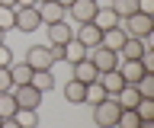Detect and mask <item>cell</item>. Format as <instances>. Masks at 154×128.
<instances>
[{"mask_svg":"<svg viewBox=\"0 0 154 128\" xmlns=\"http://www.w3.org/2000/svg\"><path fill=\"white\" fill-rule=\"evenodd\" d=\"M119 112H122V106L116 103V96L100 99V103H93V125L96 128H116Z\"/></svg>","mask_w":154,"mask_h":128,"instance_id":"cell-1","label":"cell"},{"mask_svg":"<svg viewBox=\"0 0 154 128\" xmlns=\"http://www.w3.org/2000/svg\"><path fill=\"white\" fill-rule=\"evenodd\" d=\"M119 26H122L125 35H132V39H148V35H154V16H148V13H132V16L119 19Z\"/></svg>","mask_w":154,"mask_h":128,"instance_id":"cell-2","label":"cell"},{"mask_svg":"<svg viewBox=\"0 0 154 128\" xmlns=\"http://www.w3.org/2000/svg\"><path fill=\"white\" fill-rule=\"evenodd\" d=\"M87 58H90V64H93L100 74H103V70H116V67H119V55H116L112 48H106V45H93V48L87 51Z\"/></svg>","mask_w":154,"mask_h":128,"instance_id":"cell-3","label":"cell"},{"mask_svg":"<svg viewBox=\"0 0 154 128\" xmlns=\"http://www.w3.org/2000/svg\"><path fill=\"white\" fill-rule=\"evenodd\" d=\"M38 26H42L38 7H16V22H13V29H19V32H35Z\"/></svg>","mask_w":154,"mask_h":128,"instance_id":"cell-4","label":"cell"},{"mask_svg":"<svg viewBox=\"0 0 154 128\" xmlns=\"http://www.w3.org/2000/svg\"><path fill=\"white\" fill-rule=\"evenodd\" d=\"M10 93H13V99H16V106H19V109H38V103H42V96H45V93H38L32 83L13 87Z\"/></svg>","mask_w":154,"mask_h":128,"instance_id":"cell-5","label":"cell"},{"mask_svg":"<svg viewBox=\"0 0 154 128\" xmlns=\"http://www.w3.org/2000/svg\"><path fill=\"white\" fill-rule=\"evenodd\" d=\"M100 3H93V0H74L71 3V10H67V22H74V26H80V22H90L93 19V13Z\"/></svg>","mask_w":154,"mask_h":128,"instance_id":"cell-6","label":"cell"},{"mask_svg":"<svg viewBox=\"0 0 154 128\" xmlns=\"http://www.w3.org/2000/svg\"><path fill=\"white\" fill-rule=\"evenodd\" d=\"M32 70H51L55 64H51V58H48V45H32V48H26V58H23Z\"/></svg>","mask_w":154,"mask_h":128,"instance_id":"cell-7","label":"cell"},{"mask_svg":"<svg viewBox=\"0 0 154 128\" xmlns=\"http://www.w3.org/2000/svg\"><path fill=\"white\" fill-rule=\"evenodd\" d=\"M45 29H48V45H67V42L74 39V22H67V19L51 22Z\"/></svg>","mask_w":154,"mask_h":128,"instance_id":"cell-8","label":"cell"},{"mask_svg":"<svg viewBox=\"0 0 154 128\" xmlns=\"http://www.w3.org/2000/svg\"><path fill=\"white\" fill-rule=\"evenodd\" d=\"M96 83L103 87L106 96H116V93L125 87V80H122V74H119V67H116V70H103V74H96Z\"/></svg>","mask_w":154,"mask_h":128,"instance_id":"cell-9","label":"cell"},{"mask_svg":"<svg viewBox=\"0 0 154 128\" xmlns=\"http://www.w3.org/2000/svg\"><path fill=\"white\" fill-rule=\"evenodd\" d=\"M74 39L84 45V48H93V45H100V39H103V32L96 29L93 22H80V26H74Z\"/></svg>","mask_w":154,"mask_h":128,"instance_id":"cell-10","label":"cell"},{"mask_svg":"<svg viewBox=\"0 0 154 128\" xmlns=\"http://www.w3.org/2000/svg\"><path fill=\"white\" fill-rule=\"evenodd\" d=\"M38 16H42V26H51V22L67 19V10L58 7L55 0H45V3H38Z\"/></svg>","mask_w":154,"mask_h":128,"instance_id":"cell-11","label":"cell"},{"mask_svg":"<svg viewBox=\"0 0 154 128\" xmlns=\"http://www.w3.org/2000/svg\"><path fill=\"white\" fill-rule=\"evenodd\" d=\"M90 22H93V26H96L100 32H106V29H112V26H119V16L112 13V7H109V3H106V7L100 3V7H96V13H93V19H90Z\"/></svg>","mask_w":154,"mask_h":128,"instance_id":"cell-12","label":"cell"},{"mask_svg":"<svg viewBox=\"0 0 154 128\" xmlns=\"http://www.w3.org/2000/svg\"><path fill=\"white\" fill-rule=\"evenodd\" d=\"M64 99L71 103V106H80V103H87V83H80V80H67L64 83Z\"/></svg>","mask_w":154,"mask_h":128,"instance_id":"cell-13","label":"cell"},{"mask_svg":"<svg viewBox=\"0 0 154 128\" xmlns=\"http://www.w3.org/2000/svg\"><path fill=\"white\" fill-rule=\"evenodd\" d=\"M125 39H128V35H125L122 26H112V29H106V32H103L100 45H106V48H112L116 55H119V48H122V42H125Z\"/></svg>","mask_w":154,"mask_h":128,"instance_id":"cell-14","label":"cell"},{"mask_svg":"<svg viewBox=\"0 0 154 128\" xmlns=\"http://www.w3.org/2000/svg\"><path fill=\"white\" fill-rule=\"evenodd\" d=\"M138 99H141V93H138L135 83H125V87L116 93V103H119L122 109H135V106H138Z\"/></svg>","mask_w":154,"mask_h":128,"instance_id":"cell-15","label":"cell"},{"mask_svg":"<svg viewBox=\"0 0 154 128\" xmlns=\"http://www.w3.org/2000/svg\"><path fill=\"white\" fill-rule=\"evenodd\" d=\"M10 80H13V87H23L32 80V67H29L26 61H13L10 64Z\"/></svg>","mask_w":154,"mask_h":128,"instance_id":"cell-16","label":"cell"},{"mask_svg":"<svg viewBox=\"0 0 154 128\" xmlns=\"http://www.w3.org/2000/svg\"><path fill=\"white\" fill-rule=\"evenodd\" d=\"M71 67H74V80H80V83H93V80H96V74H100V70L90 64V58L77 61V64H71Z\"/></svg>","mask_w":154,"mask_h":128,"instance_id":"cell-17","label":"cell"},{"mask_svg":"<svg viewBox=\"0 0 154 128\" xmlns=\"http://www.w3.org/2000/svg\"><path fill=\"white\" fill-rule=\"evenodd\" d=\"M119 74H122L125 83H138V77L144 74L141 61H119Z\"/></svg>","mask_w":154,"mask_h":128,"instance_id":"cell-18","label":"cell"},{"mask_svg":"<svg viewBox=\"0 0 154 128\" xmlns=\"http://www.w3.org/2000/svg\"><path fill=\"white\" fill-rule=\"evenodd\" d=\"M38 93H48V90H55V77H51V70H32V80H29Z\"/></svg>","mask_w":154,"mask_h":128,"instance_id":"cell-19","label":"cell"},{"mask_svg":"<svg viewBox=\"0 0 154 128\" xmlns=\"http://www.w3.org/2000/svg\"><path fill=\"white\" fill-rule=\"evenodd\" d=\"M87 51H90V48H84L77 39H71V42L64 45V61H67V64H77V61L87 58Z\"/></svg>","mask_w":154,"mask_h":128,"instance_id":"cell-20","label":"cell"},{"mask_svg":"<svg viewBox=\"0 0 154 128\" xmlns=\"http://www.w3.org/2000/svg\"><path fill=\"white\" fill-rule=\"evenodd\" d=\"M16 125L19 128H38V112L35 109H16Z\"/></svg>","mask_w":154,"mask_h":128,"instance_id":"cell-21","label":"cell"},{"mask_svg":"<svg viewBox=\"0 0 154 128\" xmlns=\"http://www.w3.org/2000/svg\"><path fill=\"white\" fill-rule=\"evenodd\" d=\"M109 7H112V13L119 16V19H125V16L138 13V0H112Z\"/></svg>","mask_w":154,"mask_h":128,"instance_id":"cell-22","label":"cell"},{"mask_svg":"<svg viewBox=\"0 0 154 128\" xmlns=\"http://www.w3.org/2000/svg\"><path fill=\"white\" fill-rule=\"evenodd\" d=\"M116 128H141L138 112H135V109H122V112H119V118H116Z\"/></svg>","mask_w":154,"mask_h":128,"instance_id":"cell-23","label":"cell"},{"mask_svg":"<svg viewBox=\"0 0 154 128\" xmlns=\"http://www.w3.org/2000/svg\"><path fill=\"white\" fill-rule=\"evenodd\" d=\"M135 112H138L141 122H151V118H154V96H141L138 106H135Z\"/></svg>","mask_w":154,"mask_h":128,"instance_id":"cell-24","label":"cell"},{"mask_svg":"<svg viewBox=\"0 0 154 128\" xmlns=\"http://www.w3.org/2000/svg\"><path fill=\"white\" fill-rule=\"evenodd\" d=\"M16 99H13V93H0V118H13L16 115Z\"/></svg>","mask_w":154,"mask_h":128,"instance_id":"cell-25","label":"cell"},{"mask_svg":"<svg viewBox=\"0 0 154 128\" xmlns=\"http://www.w3.org/2000/svg\"><path fill=\"white\" fill-rule=\"evenodd\" d=\"M13 22H16V7H0V29L10 32Z\"/></svg>","mask_w":154,"mask_h":128,"instance_id":"cell-26","label":"cell"},{"mask_svg":"<svg viewBox=\"0 0 154 128\" xmlns=\"http://www.w3.org/2000/svg\"><path fill=\"white\" fill-rule=\"evenodd\" d=\"M100 99H106V93H103V87H100V83H87V103H90V106H93V103H100Z\"/></svg>","mask_w":154,"mask_h":128,"instance_id":"cell-27","label":"cell"},{"mask_svg":"<svg viewBox=\"0 0 154 128\" xmlns=\"http://www.w3.org/2000/svg\"><path fill=\"white\" fill-rule=\"evenodd\" d=\"M13 48H10L7 42H0V67H10V64H13Z\"/></svg>","mask_w":154,"mask_h":128,"instance_id":"cell-28","label":"cell"},{"mask_svg":"<svg viewBox=\"0 0 154 128\" xmlns=\"http://www.w3.org/2000/svg\"><path fill=\"white\" fill-rule=\"evenodd\" d=\"M48 58H51V64H61V61H64V45H48Z\"/></svg>","mask_w":154,"mask_h":128,"instance_id":"cell-29","label":"cell"},{"mask_svg":"<svg viewBox=\"0 0 154 128\" xmlns=\"http://www.w3.org/2000/svg\"><path fill=\"white\" fill-rule=\"evenodd\" d=\"M13 80H10V67H0V93H10Z\"/></svg>","mask_w":154,"mask_h":128,"instance_id":"cell-30","label":"cell"},{"mask_svg":"<svg viewBox=\"0 0 154 128\" xmlns=\"http://www.w3.org/2000/svg\"><path fill=\"white\" fill-rule=\"evenodd\" d=\"M138 13H148V16H154V0H138Z\"/></svg>","mask_w":154,"mask_h":128,"instance_id":"cell-31","label":"cell"},{"mask_svg":"<svg viewBox=\"0 0 154 128\" xmlns=\"http://www.w3.org/2000/svg\"><path fill=\"white\" fill-rule=\"evenodd\" d=\"M0 128H19L16 118H0Z\"/></svg>","mask_w":154,"mask_h":128,"instance_id":"cell-32","label":"cell"},{"mask_svg":"<svg viewBox=\"0 0 154 128\" xmlns=\"http://www.w3.org/2000/svg\"><path fill=\"white\" fill-rule=\"evenodd\" d=\"M16 7H38V0H16Z\"/></svg>","mask_w":154,"mask_h":128,"instance_id":"cell-33","label":"cell"},{"mask_svg":"<svg viewBox=\"0 0 154 128\" xmlns=\"http://www.w3.org/2000/svg\"><path fill=\"white\" fill-rule=\"evenodd\" d=\"M58 7H64V10H71V3H74V0H55Z\"/></svg>","mask_w":154,"mask_h":128,"instance_id":"cell-34","label":"cell"},{"mask_svg":"<svg viewBox=\"0 0 154 128\" xmlns=\"http://www.w3.org/2000/svg\"><path fill=\"white\" fill-rule=\"evenodd\" d=\"M0 7H16V0H0Z\"/></svg>","mask_w":154,"mask_h":128,"instance_id":"cell-35","label":"cell"},{"mask_svg":"<svg viewBox=\"0 0 154 128\" xmlns=\"http://www.w3.org/2000/svg\"><path fill=\"white\" fill-rule=\"evenodd\" d=\"M3 39H7V32H3V29H0V42H3Z\"/></svg>","mask_w":154,"mask_h":128,"instance_id":"cell-36","label":"cell"},{"mask_svg":"<svg viewBox=\"0 0 154 128\" xmlns=\"http://www.w3.org/2000/svg\"><path fill=\"white\" fill-rule=\"evenodd\" d=\"M93 3H103V0H93Z\"/></svg>","mask_w":154,"mask_h":128,"instance_id":"cell-37","label":"cell"},{"mask_svg":"<svg viewBox=\"0 0 154 128\" xmlns=\"http://www.w3.org/2000/svg\"><path fill=\"white\" fill-rule=\"evenodd\" d=\"M38 3H45V0H38Z\"/></svg>","mask_w":154,"mask_h":128,"instance_id":"cell-38","label":"cell"}]
</instances>
